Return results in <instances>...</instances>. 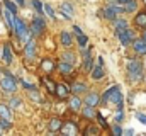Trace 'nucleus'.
Instances as JSON below:
<instances>
[{
    "mask_svg": "<svg viewBox=\"0 0 146 136\" xmlns=\"http://www.w3.org/2000/svg\"><path fill=\"white\" fill-rule=\"evenodd\" d=\"M127 77L134 82H139L143 78V65L139 60H129L127 61Z\"/></svg>",
    "mask_w": 146,
    "mask_h": 136,
    "instance_id": "f257e3e1",
    "label": "nucleus"
},
{
    "mask_svg": "<svg viewBox=\"0 0 146 136\" xmlns=\"http://www.w3.org/2000/svg\"><path fill=\"white\" fill-rule=\"evenodd\" d=\"M0 87H2L5 92H15L17 83H15V80H14V77H12V75L5 73V75H3V78L0 80Z\"/></svg>",
    "mask_w": 146,
    "mask_h": 136,
    "instance_id": "f03ea898",
    "label": "nucleus"
},
{
    "mask_svg": "<svg viewBox=\"0 0 146 136\" xmlns=\"http://www.w3.org/2000/svg\"><path fill=\"white\" fill-rule=\"evenodd\" d=\"M117 37H119V41H121V44L122 46H127V44H131L133 41H134V36H133V31L131 29H122V31H117Z\"/></svg>",
    "mask_w": 146,
    "mask_h": 136,
    "instance_id": "7ed1b4c3",
    "label": "nucleus"
},
{
    "mask_svg": "<svg viewBox=\"0 0 146 136\" xmlns=\"http://www.w3.org/2000/svg\"><path fill=\"white\" fill-rule=\"evenodd\" d=\"M44 29H46V22L41 17H34L33 24H31V33L34 34V36H39V34H42Z\"/></svg>",
    "mask_w": 146,
    "mask_h": 136,
    "instance_id": "20e7f679",
    "label": "nucleus"
},
{
    "mask_svg": "<svg viewBox=\"0 0 146 136\" xmlns=\"http://www.w3.org/2000/svg\"><path fill=\"white\" fill-rule=\"evenodd\" d=\"M109 102H112V104H115L119 111L122 109V102H124V99H122V94H121V89H119V87H117V89H115V90H114V92L110 94Z\"/></svg>",
    "mask_w": 146,
    "mask_h": 136,
    "instance_id": "39448f33",
    "label": "nucleus"
},
{
    "mask_svg": "<svg viewBox=\"0 0 146 136\" xmlns=\"http://www.w3.org/2000/svg\"><path fill=\"white\" fill-rule=\"evenodd\" d=\"M60 12H61V15H63L65 19H72L73 14H75V10H73V7H72L70 2H61V3H60Z\"/></svg>",
    "mask_w": 146,
    "mask_h": 136,
    "instance_id": "423d86ee",
    "label": "nucleus"
},
{
    "mask_svg": "<svg viewBox=\"0 0 146 136\" xmlns=\"http://www.w3.org/2000/svg\"><path fill=\"white\" fill-rule=\"evenodd\" d=\"M12 29H14V33L17 34L19 37H21V36H22L24 33H27V31H29V29L26 27V24H24L21 19H17L15 15H14V27H12Z\"/></svg>",
    "mask_w": 146,
    "mask_h": 136,
    "instance_id": "0eeeda50",
    "label": "nucleus"
},
{
    "mask_svg": "<svg viewBox=\"0 0 146 136\" xmlns=\"http://www.w3.org/2000/svg\"><path fill=\"white\" fill-rule=\"evenodd\" d=\"M24 53H26V58H27V60H33V58L36 56V41H34V39H29V41L26 43Z\"/></svg>",
    "mask_w": 146,
    "mask_h": 136,
    "instance_id": "6e6552de",
    "label": "nucleus"
},
{
    "mask_svg": "<svg viewBox=\"0 0 146 136\" xmlns=\"http://www.w3.org/2000/svg\"><path fill=\"white\" fill-rule=\"evenodd\" d=\"M54 94L58 95V99H66V95L70 94V89L65 83H58L56 89H54Z\"/></svg>",
    "mask_w": 146,
    "mask_h": 136,
    "instance_id": "1a4fd4ad",
    "label": "nucleus"
},
{
    "mask_svg": "<svg viewBox=\"0 0 146 136\" xmlns=\"http://www.w3.org/2000/svg\"><path fill=\"white\" fill-rule=\"evenodd\" d=\"M133 46H134V51L138 55H146V41H143V39H134L133 41Z\"/></svg>",
    "mask_w": 146,
    "mask_h": 136,
    "instance_id": "9d476101",
    "label": "nucleus"
},
{
    "mask_svg": "<svg viewBox=\"0 0 146 136\" xmlns=\"http://www.w3.org/2000/svg\"><path fill=\"white\" fill-rule=\"evenodd\" d=\"M100 15H102L104 19H107V21H114V19L117 17V12H115L114 9H110L109 5H107L106 9H102V10H100Z\"/></svg>",
    "mask_w": 146,
    "mask_h": 136,
    "instance_id": "9b49d317",
    "label": "nucleus"
},
{
    "mask_svg": "<svg viewBox=\"0 0 146 136\" xmlns=\"http://www.w3.org/2000/svg\"><path fill=\"white\" fill-rule=\"evenodd\" d=\"M99 102H100V97H99V94H95V92H92V94H88V95L85 97V104H87V105L95 107V105H99Z\"/></svg>",
    "mask_w": 146,
    "mask_h": 136,
    "instance_id": "f8f14e48",
    "label": "nucleus"
},
{
    "mask_svg": "<svg viewBox=\"0 0 146 136\" xmlns=\"http://www.w3.org/2000/svg\"><path fill=\"white\" fill-rule=\"evenodd\" d=\"M60 131H61L63 135H70V136H73V135L78 133V131H76V126H75L73 123H66V124H63Z\"/></svg>",
    "mask_w": 146,
    "mask_h": 136,
    "instance_id": "ddd939ff",
    "label": "nucleus"
},
{
    "mask_svg": "<svg viewBox=\"0 0 146 136\" xmlns=\"http://www.w3.org/2000/svg\"><path fill=\"white\" fill-rule=\"evenodd\" d=\"M60 39H61V44L66 46V48L73 44V36L70 33H66V31H63V33L60 34Z\"/></svg>",
    "mask_w": 146,
    "mask_h": 136,
    "instance_id": "4468645a",
    "label": "nucleus"
},
{
    "mask_svg": "<svg viewBox=\"0 0 146 136\" xmlns=\"http://www.w3.org/2000/svg\"><path fill=\"white\" fill-rule=\"evenodd\" d=\"M134 26H138V27H146V10L139 12V14L134 17Z\"/></svg>",
    "mask_w": 146,
    "mask_h": 136,
    "instance_id": "2eb2a0df",
    "label": "nucleus"
},
{
    "mask_svg": "<svg viewBox=\"0 0 146 136\" xmlns=\"http://www.w3.org/2000/svg\"><path fill=\"white\" fill-rule=\"evenodd\" d=\"M2 58H3V61H5L7 65H10V63H12V51H10V46H9V44H5V46H3Z\"/></svg>",
    "mask_w": 146,
    "mask_h": 136,
    "instance_id": "dca6fc26",
    "label": "nucleus"
},
{
    "mask_svg": "<svg viewBox=\"0 0 146 136\" xmlns=\"http://www.w3.org/2000/svg\"><path fill=\"white\" fill-rule=\"evenodd\" d=\"M41 68H42L46 73H51V71L54 70V63H53V60H49V58H44V60L41 61Z\"/></svg>",
    "mask_w": 146,
    "mask_h": 136,
    "instance_id": "f3484780",
    "label": "nucleus"
},
{
    "mask_svg": "<svg viewBox=\"0 0 146 136\" xmlns=\"http://www.w3.org/2000/svg\"><path fill=\"white\" fill-rule=\"evenodd\" d=\"M87 90V85L83 83V82H76V83H73L72 85V92L75 95H78V94H83Z\"/></svg>",
    "mask_w": 146,
    "mask_h": 136,
    "instance_id": "a211bd4d",
    "label": "nucleus"
},
{
    "mask_svg": "<svg viewBox=\"0 0 146 136\" xmlns=\"http://www.w3.org/2000/svg\"><path fill=\"white\" fill-rule=\"evenodd\" d=\"M61 126H63V123H61L60 119H56V117H54V119H51V121H49V126H48V128H49V131H51V133H56V131H60V129H61Z\"/></svg>",
    "mask_w": 146,
    "mask_h": 136,
    "instance_id": "6ab92c4d",
    "label": "nucleus"
},
{
    "mask_svg": "<svg viewBox=\"0 0 146 136\" xmlns=\"http://www.w3.org/2000/svg\"><path fill=\"white\" fill-rule=\"evenodd\" d=\"M104 75H106V71H104L102 65H99V67H95L92 70V78H94V80H100Z\"/></svg>",
    "mask_w": 146,
    "mask_h": 136,
    "instance_id": "aec40b11",
    "label": "nucleus"
},
{
    "mask_svg": "<svg viewBox=\"0 0 146 136\" xmlns=\"http://www.w3.org/2000/svg\"><path fill=\"white\" fill-rule=\"evenodd\" d=\"M82 114H83L87 119H92L94 116H97V112L94 111V107H92V105H87V104H85V107L82 109Z\"/></svg>",
    "mask_w": 146,
    "mask_h": 136,
    "instance_id": "412c9836",
    "label": "nucleus"
},
{
    "mask_svg": "<svg viewBox=\"0 0 146 136\" xmlns=\"http://www.w3.org/2000/svg\"><path fill=\"white\" fill-rule=\"evenodd\" d=\"M70 107H72V111H82V101H80V97L73 95L72 99H70Z\"/></svg>",
    "mask_w": 146,
    "mask_h": 136,
    "instance_id": "4be33fe9",
    "label": "nucleus"
},
{
    "mask_svg": "<svg viewBox=\"0 0 146 136\" xmlns=\"http://www.w3.org/2000/svg\"><path fill=\"white\" fill-rule=\"evenodd\" d=\"M72 68H73V65L66 63V61H61V63L58 65V70H60V73H63V75H68V73H72Z\"/></svg>",
    "mask_w": 146,
    "mask_h": 136,
    "instance_id": "5701e85b",
    "label": "nucleus"
},
{
    "mask_svg": "<svg viewBox=\"0 0 146 136\" xmlns=\"http://www.w3.org/2000/svg\"><path fill=\"white\" fill-rule=\"evenodd\" d=\"M114 24H115V33L127 27V21H126V19H117V17H115V19H114Z\"/></svg>",
    "mask_w": 146,
    "mask_h": 136,
    "instance_id": "b1692460",
    "label": "nucleus"
},
{
    "mask_svg": "<svg viewBox=\"0 0 146 136\" xmlns=\"http://www.w3.org/2000/svg\"><path fill=\"white\" fill-rule=\"evenodd\" d=\"M136 9H138V2H134V0H127L124 3V10L126 12H134Z\"/></svg>",
    "mask_w": 146,
    "mask_h": 136,
    "instance_id": "393cba45",
    "label": "nucleus"
},
{
    "mask_svg": "<svg viewBox=\"0 0 146 136\" xmlns=\"http://www.w3.org/2000/svg\"><path fill=\"white\" fill-rule=\"evenodd\" d=\"M0 117L10 119V107H9V105H5V104H0Z\"/></svg>",
    "mask_w": 146,
    "mask_h": 136,
    "instance_id": "a878e982",
    "label": "nucleus"
},
{
    "mask_svg": "<svg viewBox=\"0 0 146 136\" xmlns=\"http://www.w3.org/2000/svg\"><path fill=\"white\" fill-rule=\"evenodd\" d=\"M109 7H110V9H114V10L117 12V15H119V14H122V12H126L121 2H114V0H112V2H110V3H109Z\"/></svg>",
    "mask_w": 146,
    "mask_h": 136,
    "instance_id": "bb28decb",
    "label": "nucleus"
},
{
    "mask_svg": "<svg viewBox=\"0 0 146 136\" xmlns=\"http://www.w3.org/2000/svg\"><path fill=\"white\" fill-rule=\"evenodd\" d=\"M3 5H5V9H7V10H10L14 15L17 14V7H15V3H14L12 0H3Z\"/></svg>",
    "mask_w": 146,
    "mask_h": 136,
    "instance_id": "cd10ccee",
    "label": "nucleus"
},
{
    "mask_svg": "<svg viewBox=\"0 0 146 136\" xmlns=\"http://www.w3.org/2000/svg\"><path fill=\"white\" fill-rule=\"evenodd\" d=\"M85 70L87 71L92 70V55H90V51H85Z\"/></svg>",
    "mask_w": 146,
    "mask_h": 136,
    "instance_id": "c85d7f7f",
    "label": "nucleus"
},
{
    "mask_svg": "<svg viewBox=\"0 0 146 136\" xmlns=\"http://www.w3.org/2000/svg\"><path fill=\"white\" fill-rule=\"evenodd\" d=\"M117 87H119V85H114V87H110L109 90H106V92H104V95H102V99H100V102H106V104H107V102H109L110 94H112V92H114Z\"/></svg>",
    "mask_w": 146,
    "mask_h": 136,
    "instance_id": "c756f323",
    "label": "nucleus"
},
{
    "mask_svg": "<svg viewBox=\"0 0 146 136\" xmlns=\"http://www.w3.org/2000/svg\"><path fill=\"white\" fill-rule=\"evenodd\" d=\"M76 43H78V46H80V48H85V46H87V43H88V39H87V36H85V34H80V36H76Z\"/></svg>",
    "mask_w": 146,
    "mask_h": 136,
    "instance_id": "7c9ffc66",
    "label": "nucleus"
},
{
    "mask_svg": "<svg viewBox=\"0 0 146 136\" xmlns=\"http://www.w3.org/2000/svg\"><path fill=\"white\" fill-rule=\"evenodd\" d=\"M33 7L39 12V15L44 12V5H42V2H41V0H33Z\"/></svg>",
    "mask_w": 146,
    "mask_h": 136,
    "instance_id": "2f4dec72",
    "label": "nucleus"
},
{
    "mask_svg": "<svg viewBox=\"0 0 146 136\" xmlns=\"http://www.w3.org/2000/svg\"><path fill=\"white\" fill-rule=\"evenodd\" d=\"M44 12H46V15H48V17L54 19V9H53L49 3H44Z\"/></svg>",
    "mask_w": 146,
    "mask_h": 136,
    "instance_id": "473e14b6",
    "label": "nucleus"
},
{
    "mask_svg": "<svg viewBox=\"0 0 146 136\" xmlns=\"http://www.w3.org/2000/svg\"><path fill=\"white\" fill-rule=\"evenodd\" d=\"M63 61H66V63L73 65V63H75V55L70 53V51H68V53H65V55H63Z\"/></svg>",
    "mask_w": 146,
    "mask_h": 136,
    "instance_id": "72a5a7b5",
    "label": "nucleus"
},
{
    "mask_svg": "<svg viewBox=\"0 0 146 136\" xmlns=\"http://www.w3.org/2000/svg\"><path fill=\"white\" fill-rule=\"evenodd\" d=\"M44 83H46V87H48V90L53 94L54 92V89H56V85H54V82H51L49 78H44Z\"/></svg>",
    "mask_w": 146,
    "mask_h": 136,
    "instance_id": "f704fd0d",
    "label": "nucleus"
},
{
    "mask_svg": "<svg viewBox=\"0 0 146 136\" xmlns=\"http://www.w3.org/2000/svg\"><path fill=\"white\" fill-rule=\"evenodd\" d=\"M9 128H10V119L2 117L0 119V129H9Z\"/></svg>",
    "mask_w": 146,
    "mask_h": 136,
    "instance_id": "c9c22d12",
    "label": "nucleus"
},
{
    "mask_svg": "<svg viewBox=\"0 0 146 136\" xmlns=\"http://www.w3.org/2000/svg\"><path fill=\"white\" fill-rule=\"evenodd\" d=\"M122 119H124V112H122V109H121V111L117 109V112H115V116H114V121H115V123L119 124V123H121Z\"/></svg>",
    "mask_w": 146,
    "mask_h": 136,
    "instance_id": "e433bc0d",
    "label": "nucleus"
},
{
    "mask_svg": "<svg viewBox=\"0 0 146 136\" xmlns=\"http://www.w3.org/2000/svg\"><path fill=\"white\" fill-rule=\"evenodd\" d=\"M97 119H99V124H100L102 128H109V124L106 123V119L102 117V114H97Z\"/></svg>",
    "mask_w": 146,
    "mask_h": 136,
    "instance_id": "4c0bfd02",
    "label": "nucleus"
},
{
    "mask_svg": "<svg viewBox=\"0 0 146 136\" xmlns=\"http://www.w3.org/2000/svg\"><path fill=\"white\" fill-rule=\"evenodd\" d=\"M112 133H114L115 136H121L122 133H124V131H122V128H121V126H117V124H115V126L112 128Z\"/></svg>",
    "mask_w": 146,
    "mask_h": 136,
    "instance_id": "58836bf2",
    "label": "nucleus"
},
{
    "mask_svg": "<svg viewBox=\"0 0 146 136\" xmlns=\"http://www.w3.org/2000/svg\"><path fill=\"white\" fill-rule=\"evenodd\" d=\"M85 135H99V129H97L95 126H90V128L85 131Z\"/></svg>",
    "mask_w": 146,
    "mask_h": 136,
    "instance_id": "ea45409f",
    "label": "nucleus"
},
{
    "mask_svg": "<svg viewBox=\"0 0 146 136\" xmlns=\"http://www.w3.org/2000/svg\"><path fill=\"white\" fill-rule=\"evenodd\" d=\"M136 117H138V119H139L143 124H146V116L143 114V112H136Z\"/></svg>",
    "mask_w": 146,
    "mask_h": 136,
    "instance_id": "a19ab883",
    "label": "nucleus"
},
{
    "mask_svg": "<svg viewBox=\"0 0 146 136\" xmlns=\"http://www.w3.org/2000/svg\"><path fill=\"white\" fill-rule=\"evenodd\" d=\"M21 105V101L17 99V97H14L12 101H10V107H19Z\"/></svg>",
    "mask_w": 146,
    "mask_h": 136,
    "instance_id": "79ce46f5",
    "label": "nucleus"
},
{
    "mask_svg": "<svg viewBox=\"0 0 146 136\" xmlns=\"http://www.w3.org/2000/svg\"><path fill=\"white\" fill-rule=\"evenodd\" d=\"M31 99H34V101H41V97H39V94L36 92V89L31 90Z\"/></svg>",
    "mask_w": 146,
    "mask_h": 136,
    "instance_id": "37998d69",
    "label": "nucleus"
},
{
    "mask_svg": "<svg viewBox=\"0 0 146 136\" xmlns=\"http://www.w3.org/2000/svg\"><path fill=\"white\" fill-rule=\"evenodd\" d=\"M73 33L76 34V36H80V34H83V31H82L80 26H73Z\"/></svg>",
    "mask_w": 146,
    "mask_h": 136,
    "instance_id": "c03bdc74",
    "label": "nucleus"
},
{
    "mask_svg": "<svg viewBox=\"0 0 146 136\" xmlns=\"http://www.w3.org/2000/svg\"><path fill=\"white\" fill-rule=\"evenodd\" d=\"M21 83H22V85H24L26 89H29V90H34V89H36L34 85H31V83H27V82H21Z\"/></svg>",
    "mask_w": 146,
    "mask_h": 136,
    "instance_id": "a18cd8bd",
    "label": "nucleus"
},
{
    "mask_svg": "<svg viewBox=\"0 0 146 136\" xmlns=\"http://www.w3.org/2000/svg\"><path fill=\"white\" fill-rule=\"evenodd\" d=\"M124 133L127 136H131V135H134V129H127V131H124Z\"/></svg>",
    "mask_w": 146,
    "mask_h": 136,
    "instance_id": "49530a36",
    "label": "nucleus"
},
{
    "mask_svg": "<svg viewBox=\"0 0 146 136\" xmlns=\"http://www.w3.org/2000/svg\"><path fill=\"white\" fill-rule=\"evenodd\" d=\"M141 39H143V41H146V29L143 31V37H141Z\"/></svg>",
    "mask_w": 146,
    "mask_h": 136,
    "instance_id": "de8ad7c7",
    "label": "nucleus"
},
{
    "mask_svg": "<svg viewBox=\"0 0 146 136\" xmlns=\"http://www.w3.org/2000/svg\"><path fill=\"white\" fill-rule=\"evenodd\" d=\"M15 2H17L19 5H24V0H15Z\"/></svg>",
    "mask_w": 146,
    "mask_h": 136,
    "instance_id": "09e8293b",
    "label": "nucleus"
},
{
    "mask_svg": "<svg viewBox=\"0 0 146 136\" xmlns=\"http://www.w3.org/2000/svg\"><path fill=\"white\" fill-rule=\"evenodd\" d=\"M117 2H121V3H122V5H124V3H126V2H127V0H117Z\"/></svg>",
    "mask_w": 146,
    "mask_h": 136,
    "instance_id": "8fccbe9b",
    "label": "nucleus"
}]
</instances>
